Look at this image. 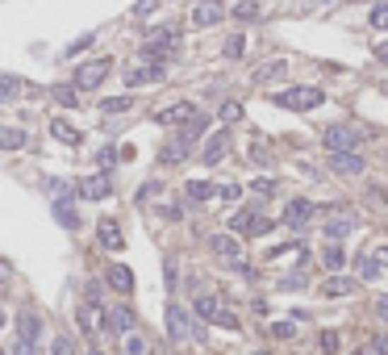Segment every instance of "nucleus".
Segmentation results:
<instances>
[{
  "instance_id": "nucleus-11",
  "label": "nucleus",
  "mask_w": 388,
  "mask_h": 355,
  "mask_svg": "<svg viewBox=\"0 0 388 355\" xmlns=\"http://www.w3.org/2000/svg\"><path fill=\"white\" fill-rule=\"evenodd\" d=\"M330 168H334V172H343V176H359V172L368 168V159H363V155H355V151H330Z\"/></svg>"
},
{
  "instance_id": "nucleus-10",
  "label": "nucleus",
  "mask_w": 388,
  "mask_h": 355,
  "mask_svg": "<svg viewBox=\"0 0 388 355\" xmlns=\"http://www.w3.org/2000/svg\"><path fill=\"white\" fill-rule=\"evenodd\" d=\"M96 243H100L105 251H122V247H126V234H122V226L113 222V218H100V226H96Z\"/></svg>"
},
{
  "instance_id": "nucleus-15",
  "label": "nucleus",
  "mask_w": 388,
  "mask_h": 355,
  "mask_svg": "<svg viewBox=\"0 0 388 355\" xmlns=\"http://www.w3.org/2000/svg\"><path fill=\"white\" fill-rule=\"evenodd\" d=\"M225 17V8L217 4V0H201L196 8H192V25H201V30H209V25H217Z\"/></svg>"
},
{
  "instance_id": "nucleus-37",
  "label": "nucleus",
  "mask_w": 388,
  "mask_h": 355,
  "mask_svg": "<svg viewBox=\"0 0 388 355\" xmlns=\"http://www.w3.org/2000/svg\"><path fill=\"white\" fill-rule=\"evenodd\" d=\"M0 142H4V151H17V146L25 142V134H21V130H13V126H8V130L0 134Z\"/></svg>"
},
{
  "instance_id": "nucleus-12",
  "label": "nucleus",
  "mask_w": 388,
  "mask_h": 355,
  "mask_svg": "<svg viewBox=\"0 0 388 355\" xmlns=\"http://www.w3.org/2000/svg\"><path fill=\"white\" fill-rule=\"evenodd\" d=\"M309 218H313V201L297 197V201H288V205H284V226H288V230H301Z\"/></svg>"
},
{
  "instance_id": "nucleus-3",
  "label": "nucleus",
  "mask_w": 388,
  "mask_h": 355,
  "mask_svg": "<svg viewBox=\"0 0 388 355\" xmlns=\"http://www.w3.org/2000/svg\"><path fill=\"white\" fill-rule=\"evenodd\" d=\"M109 71H113V59H88V63L76 67L71 84H76V88H100V84L109 80Z\"/></svg>"
},
{
  "instance_id": "nucleus-50",
  "label": "nucleus",
  "mask_w": 388,
  "mask_h": 355,
  "mask_svg": "<svg viewBox=\"0 0 388 355\" xmlns=\"http://www.w3.org/2000/svg\"><path fill=\"white\" fill-rule=\"evenodd\" d=\"M376 318H384V322H388V297H380V301H376Z\"/></svg>"
},
{
  "instance_id": "nucleus-22",
  "label": "nucleus",
  "mask_w": 388,
  "mask_h": 355,
  "mask_svg": "<svg viewBox=\"0 0 388 355\" xmlns=\"http://www.w3.org/2000/svg\"><path fill=\"white\" fill-rule=\"evenodd\" d=\"M351 230H355V218H334V222H326V226H322V234H326L330 243H343V238L351 234Z\"/></svg>"
},
{
  "instance_id": "nucleus-36",
  "label": "nucleus",
  "mask_w": 388,
  "mask_h": 355,
  "mask_svg": "<svg viewBox=\"0 0 388 355\" xmlns=\"http://www.w3.org/2000/svg\"><path fill=\"white\" fill-rule=\"evenodd\" d=\"M126 355H146V339L129 330V334H126Z\"/></svg>"
},
{
  "instance_id": "nucleus-52",
  "label": "nucleus",
  "mask_w": 388,
  "mask_h": 355,
  "mask_svg": "<svg viewBox=\"0 0 388 355\" xmlns=\"http://www.w3.org/2000/svg\"><path fill=\"white\" fill-rule=\"evenodd\" d=\"M376 260H380V264H388V247H380V251H376Z\"/></svg>"
},
{
  "instance_id": "nucleus-9",
  "label": "nucleus",
  "mask_w": 388,
  "mask_h": 355,
  "mask_svg": "<svg viewBox=\"0 0 388 355\" xmlns=\"http://www.w3.org/2000/svg\"><path fill=\"white\" fill-rule=\"evenodd\" d=\"M167 76V63H146V67H129L126 71V88H138V84H159Z\"/></svg>"
},
{
  "instance_id": "nucleus-38",
  "label": "nucleus",
  "mask_w": 388,
  "mask_h": 355,
  "mask_svg": "<svg viewBox=\"0 0 388 355\" xmlns=\"http://www.w3.org/2000/svg\"><path fill=\"white\" fill-rule=\"evenodd\" d=\"M50 355H76V343H71L67 334H59V339L50 343Z\"/></svg>"
},
{
  "instance_id": "nucleus-33",
  "label": "nucleus",
  "mask_w": 388,
  "mask_h": 355,
  "mask_svg": "<svg viewBox=\"0 0 388 355\" xmlns=\"http://www.w3.org/2000/svg\"><path fill=\"white\" fill-rule=\"evenodd\" d=\"M242 50H247V38H242V34H234V38H225V46H221V54H225V59H238Z\"/></svg>"
},
{
  "instance_id": "nucleus-40",
  "label": "nucleus",
  "mask_w": 388,
  "mask_h": 355,
  "mask_svg": "<svg viewBox=\"0 0 388 355\" xmlns=\"http://www.w3.org/2000/svg\"><path fill=\"white\" fill-rule=\"evenodd\" d=\"M221 201H242V184H221Z\"/></svg>"
},
{
  "instance_id": "nucleus-25",
  "label": "nucleus",
  "mask_w": 388,
  "mask_h": 355,
  "mask_svg": "<svg viewBox=\"0 0 388 355\" xmlns=\"http://www.w3.org/2000/svg\"><path fill=\"white\" fill-rule=\"evenodd\" d=\"M288 71V63L284 59H271V63H263V67H255V84H267V80H280Z\"/></svg>"
},
{
  "instance_id": "nucleus-1",
  "label": "nucleus",
  "mask_w": 388,
  "mask_h": 355,
  "mask_svg": "<svg viewBox=\"0 0 388 355\" xmlns=\"http://www.w3.org/2000/svg\"><path fill=\"white\" fill-rule=\"evenodd\" d=\"M271 100H276L280 109H297V113H305V109H317V105L326 100V92L322 88H280Z\"/></svg>"
},
{
  "instance_id": "nucleus-53",
  "label": "nucleus",
  "mask_w": 388,
  "mask_h": 355,
  "mask_svg": "<svg viewBox=\"0 0 388 355\" xmlns=\"http://www.w3.org/2000/svg\"><path fill=\"white\" fill-rule=\"evenodd\" d=\"M88 355H100V347H92V351H88Z\"/></svg>"
},
{
  "instance_id": "nucleus-45",
  "label": "nucleus",
  "mask_w": 388,
  "mask_h": 355,
  "mask_svg": "<svg viewBox=\"0 0 388 355\" xmlns=\"http://www.w3.org/2000/svg\"><path fill=\"white\" fill-rule=\"evenodd\" d=\"M322 351L339 355V334H330V330H326V334H322Z\"/></svg>"
},
{
  "instance_id": "nucleus-26",
  "label": "nucleus",
  "mask_w": 388,
  "mask_h": 355,
  "mask_svg": "<svg viewBox=\"0 0 388 355\" xmlns=\"http://www.w3.org/2000/svg\"><path fill=\"white\" fill-rule=\"evenodd\" d=\"M50 134H54L59 142H67V146H76V142H80V130H76V126H67V122H50Z\"/></svg>"
},
{
  "instance_id": "nucleus-7",
  "label": "nucleus",
  "mask_w": 388,
  "mask_h": 355,
  "mask_svg": "<svg viewBox=\"0 0 388 355\" xmlns=\"http://www.w3.org/2000/svg\"><path fill=\"white\" fill-rule=\"evenodd\" d=\"M225 151H230V130H217L205 138V146H201V163L205 168H217L221 159H225Z\"/></svg>"
},
{
  "instance_id": "nucleus-48",
  "label": "nucleus",
  "mask_w": 388,
  "mask_h": 355,
  "mask_svg": "<svg viewBox=\"0 0 388 355\" xmlns=\"http://www.w3.org/2000/svg\"><path fill=\"white\" fill-rule=\"evenodd\" d=\"M155 4H159V0H138V4H134V17H146Z\"/></svg>"
},
{
  "instance_id": "nucleus-32",
  "label": "nucleus",
  "mask_w": 388,
  "mask_h": 355,
  "mask_svg": "<svg viewBox=\"0 0 388 355\" xmlns=\"http://www.w3.org/2000/svg\"><path fill=\"white\" fill-rule=\"evenodd\" d=\"M368 25H372V30H388V0H384V4H376V8L368 13Z\"/></svg>"
},
{
  "instance_id": "nucleus-43",
  "label": "nucleus",
  "mask_w": 388,
  "mask_h": 355,
  "mask_svg": "<svg viewBox=\"0 0 388 355\" xmlns=\"http://www.w3.org/2000/svg\"><path fill=\"white\" fill-rule=\"evenodd\" d=\"M384 351V339H368L363 347H359V355H380Z\"/></svg>"
},
{
  "instance_id": "nucleus-5",
  "label": "nucleus",
  "mask_w": 388,
  "mask_h": 355,
  "mask_svg": "<svg viewBox=\"0 0 388 355\" xmlns=\"http://www.w3.org/2000/svg\"><path fill=\"white\" fill-rule=\"evenodd\" d=\"M271 226L276 222H267L259 209H238V214L230 218V230H234V234H267Z\"/></svg>"
},
{
  "instance_id": "nucleus-49",
  "label": "nucleus",
  "mask_w": 388,
  "mask_h": 355,
  "mask_svg": "<svg viewBox=\"0 0 388 355\" xmlns=\"http://www.w3.org/2000/svg\"><path fill=\"white\" fill-rule=\"evenodd\" d=\"M88 305H100V284H88Z\"/></svg>"
},
{
  "instance_id": "nucleus-24",
  "label": "nucleus",
  "mask_w": 388,
  "mask_h": 355,
  "mask_svg": "<svg viewBox=\"0 0 388 355\" xmlns=\"http://www.w3.org/2000/svg\"><path fill=\"white\" fill-rule=\"evenodd\" d=\"M180 134H184L188 142H201V138L209 134V117H205V113H196L192 122H184V126H180Z\"/></svg>"
},
{
  "instance_id": "nucleus-16",
  "label": "nucleus",
  "mask_w": 388,
  "mask_h": 355,
  "mask_svg": "<svg viewBox=\"0 0 388 355\" xmlns=\"http://www.w3.org/2000/svg\"><path fill=\"white\" fill-rule=\"evenodd\" d=\"M192 146H196V142H188L184 134L175 130L172 138L163 142V155H159V159H163V163H180V159H188V151H192Z\"/></svg>"
},
{
  "instance_id": "nucleus-35",
  "label": "nucleus",
  "mask_w": 388,
  "mask_h": 355,
  "mask_svg": "<svg viewBox=\"0 0 388 355\" xmlns=\"http://www.w3.org/2000/svg\"><path fill=\"white\" fill-rule=\"evenodd\" d=\"M380 260H368V255H363V260H359V267H355V272H359V280H372V276H380Z\"/></svg>"
},
{
  "instance_id": "nucleus-42",
  "label": "nucleus",
  "mask_w": 388,
  "mask_h": 355,
  "mask_svg": "<svg viewBox=\"0 0 388 355\" xmlns=\"http://www.w3.org/2000/svg\"><path fill=\"white\" fill-rule=\"evenodd\" d=\"M113 159H117L113 146H100V151H96V163H100V168H113Z\"/></svg>"
},
{
  "instance_id": "nucleus-17",
  "label": "nucleus",
  "mask_w": 388,
  "mask_h": 355,
  "mask_svg": "<svg viewBox=\"0 0 388 355\" xmlns=\"http://www.w3.org/2000/svg\"><path fill=\"white\" fill-rule=\"evenodd\" d=\"M221 313H225V301L217 297V293H205V297H196V318L201 322H221Z\"/></svg>"
},
{
  "instance_id": "nucleus-47",
  "label": "nucleus",
  "mask_w": 388,
  "mask_h": 355,
  "mask_svg": "<svg viewBox=\"0 0 388 355\" xmlns=\"http://www.w3.org/2000/svg\"><path fill=\"white\" fill-rule=\"evenodd\" d=\"M92 46V34H84V38H76V42L67 46V54H80V50H88Z\"/></svg>"
},
{
  "instance_id": "nucleus-6",
  "label": "nucleus",
  "mask_w": 388,
  "mask_h": 355,
  "mask_svg": "<svg viewBox=\"0 0 388 355\" xmlns=\"http://www.w3.org/2000/svg\"><path fill=\"white\" fill-rule=\"evenodd\" d=\"M192 117H196V105H192V100H175V105H167V109L155 113V122H159V126H172V130H180V126L192 122Z\"/></svg>"
},
{
  "instance_id": "nucleus-23",
  "label": "nucleus",
  "mask_w": 388,
  "mask_h": 355,
  "mask_svg": "<svg viewBox=\"0 0 388 355\" xmlns=\"http://www.w3.org/2000/svg\"><path fill=\"white\" fill-rule=\"evenodd\" d=\"M184 197H188L192 205H205V201L213 197V184H209V180H188V188H184Z\"/></svg>"
},
{
  "instance_id": "nucleus-20",
  "label": "nucleus",
  "mask_w": 388,
  "mask_h": 355,
  "mask_svg": "<svg viewBox=\"0 0 388 355\" xmlns=\"http://www.w3.org/2000/svg\"><path fill=\"white\" fill-rule=\"evenodd\" d=\"M167 334H172L175 343H184V339L192 334V326H188V313L180 310V305H167Z\"/></svg>"
},
{
  "instance_id": "nucleus-4",
  "label": "nucleus",
  "mask_w": 388,
  "mask_h": 355,
  "mask_svg": "<svg viewBox=\"0 0 388 355\" xmlns=\"http://www.w3.org/2000/svg\"><path fill=\"white\" fill-rule=\"evenodd\" d=\"M209 251H213L221 264H234V267L242 264V243L234 238V230L230 234H209Z\"/></svg>"
},
{
  "instance_id": "nucleus-8",
  "label": "nucleus",
  "mask_w": 388,
  "mask_h": 355,
  "mask_svg": "<svg viewBox=\"0 0 388 355\" xmlns=\"http://www.w3.org/2000/svg\"><path fill=\"white\" fill-rule=\"evenodd\" d=\"M322 142H326V151H355L359 146V130L355 126H330L322 134Z\"/></svg>"
},
{
  "instance_id": "nucleus-13",
  "label": "nucleus",
  "mask_w": 388,
  "mask_h": 355,
  "mask_svg": "<svg viewBox=\"0 0 388 355\" xmlns=\"http://www.w3.org/2000/svg\"><path fill=\"white\" fill-rule=\"evenodd\" d=\"M17 339H25V343H34L38 347V339H42V318L34 310L17 313Z\"/></svg>"
},
{
  "instance_id": "nucleus-54",
  "label": "nucleus",
  "mask_w": 388,
  "mask_h": 355,
  "mask_svg": "<svg viewBox=\"0 0 388 355\" xmlns=\"http://www.w3.org/2000/svg\"><path fill=\"white\" fill-rule=\"evenodd\" d=\"M251 355H267V351H251Z\"/></svg>"
},
{
  "instance_id": "nucleus-51",
  "label": "nucleus",
  "mask_w": 388,
  "mask_h": 355,
  "mask_svg": "<svg viewBox=\"0 0 388 355\" xmlns=\"http://www.w3.org/2000/svg\"><path fill=\"white\" fill-rule=\"evenodd\" d=\"M376 59H380V63H388V42H384V46H376Z\"/></svg>"
},
{
  "instance_id": "nucleus-19",
  "label": "nucleus",
  "mask_w": 388,
  "mask_h": 355,
  "mask_svg": "<svg viewBox=\"0 0 388 355\" xmlns=\"http://www.w3.org/2000/svg\"><path fill=\"white\" fill-rule=\"evenodd\" d=\"M355 289H359V280L339 276V272H330V276H326V284H322V293H326V297H351Z\"/></svg>"
},
{
  "instance_id": "nucleus-14",
  "label": "nucleus",
  "mask_w": 388,
  "mask_h": 355,
  "mask_svg": "<svg viewBox=\"0 0 388 355\" xmlns=\"http://www.w3.org/2000/svg\"><path fill=\"white\" fill-rule=\"evenodd\" d=\"M105 284L113 289V293H134V272H129L126 264H109V272H105Z\"/></svg>"
},
{
  "instance_id": "nucleus-41",
  "label": "nucleus",
  "mask_w": 388,
  "mask_h": 355,
  "mask_svg": "<svg viewBox=\"0 0 388 355\" xmlns=\"http://www.w3.org/2000/svg\"><path fill=\"white\" fill-rule=\"evenodd\" d=\"M271 334H276V339H293V334H297V322H276Z\"/></svg>"
},
{
  "instance_id": "nucleus-29",
  "label": "nucleus",
  "mask_w": 388,
  "mask_h": 355,
  "mask_svg": "<svg viewBox=\"0 0 388 355\" xmlns=\"http://www.w3.org/2000/svg\"><path fill=\"white\" fill-rule=\"evenodd\" d=\"M255 17H259L255 0H238V4H234V21H255Z\"/></svg>"
},
{
  "instance_id": "nucleus-55",
  "label": "nucleus",
  "mask_w": 388,
  "mask_h": 355,
  "mask_svg": "<svg viewBox=\"0 0 388 355\" xmlns=\"http://www.w3.org/2000/svg\"><path fill=\"white\" fill-rule=\"evenodd\" d=\"M313 4H326V0H313Z\"/></svg>"
},
{
  "instance_id": "nucleus-18",
  "label": "nucleus",
  "mask_w": 388,
  "mask_h": 355,
  "mask_svg": "<svg viewBox=\"0 0 388 355\" xmlns=\"http://www.w3.org/2000/svg\"><path fill=\"white\" fill-rule=\"evenodd\" d=\"M109 192H113V184H109V176H105V172L80 180V197H88V201H100V197H109Z\"/></svg>"
},
{
  "instance_id": "nucleus-2",
  "label": "nucleus",
  "mask_w": 388,
  "mask_h": 355,
  "mask_svg": "<svg viewBox=\"0 0 388 355\" xmlns=\"http://www.w3.org/2000/svg\"><path fill=\"white\" fill-rule=\"evenodd\" d=\"M175 46H180V34H175L172 25H167V30H155V34H146V42H142V59L167 63V54H175Z\"/></svg>"
},
{
  "instance_id": "nucleus-30",
  "label": "nucleus",
  "mask_w": 388,
  "mask_h": 355,
  "mask_svg": "<svg viewBox=\"0 0 388 355\" xmlns=\"http://www.w3.org/2000/svg\"><path fill=\"white\" fill-rule=\"evenodd\" d=\"M129 105H134V96H109V100H100V113H126Z\"/></svg>"
},
{
  "instance_id": "nucleus-27",
  "label": "nucleus",
  "mask_w": 388,
  "mask_h": 355,
  "mask_svg": "<svg viewBox=\"0 0 388 355\" xmlns=\"http://www.w3.org/2000/svg\"><path fill=\"white\" fill-rule=\"evenodd\" d=\"M109 318H113V322H109V330H117V334H129V330H134V313H129V310H113Z\"/></svg>"
},
{
  "instance_id": "nucleus-44",
  "label": "nucleus",
  "mask_w": 388,
  "mask_h": 355,
  "mask_svg": "<svg viewBox=\"0 0 388 355\" xmlns=\"http://www.w3.org/2000/svg\"><path fill=\"white\" fill-rule=\"evenodd\" d=\"M8 355H34V343H25V339H13Z\"/></svg>"
},
{
  "instance_id": "nucleus-39",
  "label": "nucleus",
  "mask_w": 388,
  "mask_h": 355,
  "mask_svg": "<svg viewBox=\"0 0 388 355\" xmlns=\"http://www.w3.org/2000/svg\"><path fill=\"white\" fill-rule=\"evenodd\" d=\"M54 100L71 109V105H76V84H71V88H67V84H63V88H54Z\"/></svg>"
},
{
  "instance_id": "nucleus-46",
  "label": "nucleus",
  "mask_w": 388,
  "mask_h": 355,
  "mask_svg": "<svg viewBox=\"0 0 388 355\" xmlns=\"http://www.w3.org/2000/svg\"><path fill=\"white\" fill-rule=\"evenodd\" d=\"M251 188H255L259 197H271V192H276V180H255Z\"/></svg>"
},
{
  "instance_id": "nucleus-34",
  "label": "nucleus",
  "mask_w": 388,
  "mask_h": 355,
  "mask_svg": "<svg viewBox=\"0 0 388 355\" xmlns=\"http://www.w3.org/2000/svg\"><path fill=\"white\" fill-rule=\"evenodd\" d=\"M17 92H21V80L17 76H4L0 80V100H17Z\"/></svg>"
},
{
  "instance_id": "nucleus-28",
  "label": "nucleus",
  "mask_w": 388,
  "mask_h": 355,
  "mask_svg": "<svg viewBox=\"0 0 388 355\" xmlns=\"http://www.w3.org/2000/svg\"><path fill=\"white\" fill-rule=\"evenodd\" d=\"M54 218H59V226H67V230H76V226H80L76 209H71V205H63V201H54Z\"/></svg>"
},
{
  "instance_id": "nucleus-31",
  "label": "nucleus",
  "mask_w": 388,
  "mask_h": 355,
  "mask_svg": "<svg viewBox=\"0 0 388 355\" xmlns=\"http://www.w3.org/2000/svg\"><path fill=\"white\" fill-rule=\"evenodd\" d=\"M217 122H225V126H230V122H242V105H238V100H225L221 113H217Z\"/></svg>"
},
{
  "instance_id": "nucleus-21",
  "label": "nucleus",
  "mask_w": 388,
  "mask_h": 355,
  "mask_svg": "<svg viewBox=\"0 0 388 355\" xmlns=\"http://www.w3.org/2000/svg\"><path fill=\"white\" fill-rule=\"evenodd\" d=\"M322 264H326V272H343V264H346V251H343V243H330V238H326V251H322Z\"/></svg>"
}]
</instances>
